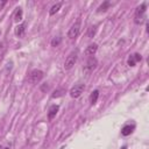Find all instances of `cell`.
Here are the masks:
<instances>
[{"label": "cell", "instance_id": "obj_1", "mask_svg": "<svg viewBox=\"0 0 149 149\" xmlns=\"http://www.w3.org/2000/svg\"><path fill=\"white\" fill-rule=\"evenodd\" d=\"M146 8H147V5H146L144 2L141 3V5L136 8V10H135V16H134V22H135L136 24H141V23L144 21V19H146V15H144Z\"/></svg>", "mask_w": 149, "mask_h": 149}, {"label": "cell", "instance_id": "obj_2", "mask_svg": "<svg viewBox=\"0 0 149 149\" xmlns=\"http://www.w3.org/2000/svg\"><path fill=\"white\" fill-rule=\"evenodd\" d=\"M97 66H98V61H97V58H94L93 56H91V57H88V58L86 59L83 70H84V72H85L86 74H90L91 72H93V71L97 69Z\"/></svg>", "mask_w": 149, "mask_h": 149}, {"label": "cell", "instance_id": "obj_3", "mask_svg": "<svg viewBox=\"0 0 149 149\" xmlns=\"http://www.w3.org/2000/svg\"><path fill=\"white\" fill-rule=\"evenodd\" d=\"M42 78H43V72H42L41 70L35 69V70H33V71L29 73V76H28V81H29L30 84H37V83H40V81L42 80Z\"/></svg>", "mask_w": 149, "mask_h": 149}, {"label": "cell", "instance_id": "obj_4", "mask_svg": "<svg viewBox=\"0 0 149 149\" xmlns=\"http://www.w3.org/2000/svg\"><path fill=\"white\" fill-rule=\"evenodd\" d=\"M77 58H78V56H77V52H71L68 57H66V59H65V62H64V69L65 70H70V69H72L73 68V65L76 64V62H77Z\"/></svg>", "mask_w": 149, "mask_h": 149}, {"label": "cell", "instance_id": "obj_5", "mask_svg": "<svg viewBox=\"0 0 149 149\" xmlns=\"http://www.w3.org/2000/svg\"><path fill=\"white\" fill-rule=\"evenodd\" d=\"M79 33H80V23H79V22H76V23L72 24L71 28L69 29V31H68V37H69L70 40H74L76 37H78Z\"/></svg>", "mask_w": 149, "mask_h": 149}, {"label": "cell", "instance_id": "obj_6", "mask_svg": "<svg viewBox=\"0 0 149 149\" xmlns=\"http://www.w3.org/2000/svg\"><path fill=\"white\" fill-rule=\"evenodd\" d=\"M84 90H85V85L84 84H77V85H74L73 87H71V90H70V95H71V98H78V97H80L81 95V93L84 92Z\"/></svg>", "mask_w": 149, "mask_h": 149}, {"label": "cell", "instance_id": "obj_7", "mask_svg": "<svg viewBox=\"0 0 149 149\" xmlns=\"http://www.w3.org/2000/svg\"><path fill=\"white\" fill-rule=\"evenodd\" d=\"M141 59H142V57H141V55H140V54H133V55H130V56L128 57L127 64H128L129 66H135V65H136V63H137V62H140Z\"/></svg>", "mask_w": 149, "mask_h": 149}, {"label": "cell", "instance_id": "obj_8", "mask_svg": "<svg viewBox=\"0 0 149 149\" xmlns=\"http://www.w3.org/2000/svg\"><path fill=\"white\" fill-rule=\"evenodd\" d=\"M134 129H135V125L134 123L133 125H125L122 127V129H121V135L122 136H128L134 132Z\"/></svg>", "mask_w": 149, "mask_h": 149}, {"label": "cell", "instance_id": "obj_9", "mask_svg": "<svg viewBox=\"0 0 149 149\" xmlns=\"http://www.w3.org/2000/svg\"><path fill=\"white\" fill-rule=\"evenodd\" d=\"M58 109H59V106H58V105H52V106H50V108H49V111H48V119H49V120H52V119L56 116Z\"/></svg>", "mask_w": 149, "mask_h": 149}, {"label": "cell", "instance_id": "obj_10", "mask_svg": "<svg viewBox=\"0 0 149 149\" xmlns=\"http://www.w3.org/2000/svg\"><path fill=\"white\" fill-rule=\"evenodd\" d=\"M24 31H26V23L17 24V26L15 27V30H14V33H15V35H16L17 37H22L23 34H24Z\"/></svg>", "mask_w": 149, "mask_h": 149}, {"label": "cell", "instance_id": "obj_11", "mask_svg": "<svg viewBox=\"0 0 149 149\" xmlns=\"http://www.w3.org/2000/svg\"><path fill=\"white\" fill-rule=\"evenodd\" d=\"M97 50H98V45L95 44V43H93V44H90L87 48H86V50H85V55H87V56H93L95 52H97Z\"/></svg>", "mask_w": 149, "mask_h": 149}, {"label": "cell", "instance_id": "obj_12", "mask_svg": "<svg viewBox=\"0 0 149 149\" xmlns=\"http://www.w3.org/2000/svg\"><path fill=\"white\" fill-rule=\"evenodd\" d=\"M98 98H99V91H98V90H94V91L91 93V95H90V102H91L92 105H94V104L98 101Z\"/></svg>", "mask_w": 149, "mask_h": 149}, {"label": "cell", "instance_id": "obj_13", "mask_svg": "<svg viewBox=\"0 0 149 149\" xmlns=\"http://www.w3.org/2000/svg\"><path fill=\"white\" fill-rule=\"evenodd\" d=\"M61 7H62V2H57V3H55V5L50 8L49 14H50V15H55V14L61 9Z\"/></svg>", "mask_w": 149, "mask_h": 149}, {"label": "cell", "instance_id": "obj_14", "mask_svg": "<svg viewBox=\"0 0 149 149\" xmlns=\"http://www.w3.org/2000/svg\"><path fill=\"white\" fill-rule=\"evenodd\" d=\"M17 10L15 12V15H14V21L15 22H19V21H21L22 20V17H23V10L19 7V8H16Z\"/></svg>", "mask_w": 149, "mask_h": 149}, {"label": "cell", "instance_id": "obj_15", "mask_svg": "<svg viewBox=\"0 0 149 149\" xmlns=\"http://www.w3.org/2000/svg\"><path fill=\"white\" fill-rule=\"evenodd\" d=\"M109 6H111V2H109V1H105V2H102V3L98 7V12H99V13L106 12V10L109 8Z\"/></svg>", "mask_w": 149, "mask_h": 149}, {"label": "cell", "instance_id": "obj_16", "mask_svg": "<svg viewBox=\"0 0 149 149\" xmlns=\"http://www.w3.org/2000/svg\"><path fill=\"white\" fill-rule=\"evenodd\" d=\"M64 93H65V90H64L63 87H59V88H57V90L54 91V93L51 94V97H52V98H59V97H62Z\"/></svg>", "mask_w": 149, "mask_h": 149}, {"label": "cell", "instance_id": "obj_17", "mask_svg": "<svg viewBox=\"0 0 149 149\" xmlns=\"http://www.w3.org/2000/svg\"><path fill=\"white\" fill-rule=\"evenodd\" d=\"M95 31H97V26H91L88 28V31H87V36L90 38H92L94 35H95Z\"/></svg>", "mask_w": 149, "mask_h": 149}, {"label": "cell", "instance_id": "obj_18", "mask_svg": "<svg viewBox=\"0 0 149 149\" xmlns=\"http://www.w3.org/2000/svg\"><path fill=\"white\" fill-rule=\"evenodd\" d=\"M61 41H62V38H61L59 36H55V37L51 40V45H52V47H57V45H59Z\"/></svg>", "mask_w": 149, "mask_h": 149}, {"label": "cell", "instance_id": "obj_19", "mask_svg": "<svg viewBox=\"0 0 149 149\" xmlns=\"http://www.w3.org/2000/svg\"><path fill=\"white\" fill-rule=\"evenodd\" d=\"M6 3H7L6 0H1V1H0V9H2V7H3Z\"/></svg>", "mask_w": 149, "mask_h": 149}, {"label": "cell", "instance_id": "obj_20", "mask_svg": "<svg viewBox=\"0 0 149 149\" xmlns=\"http://www.w3.org/2000/svg\"><path fill=\"white\" fill-rule=\"evenodd\" d=\"M48 88H49V86H48L47 84H44V85L41 87V90H42V91H48Z\"/></svg>", "mask_w": 149, "mask_h": 149}, {"label": "cell", "instance_id": "obj_21", "mask_svg": "<svg viewBox=\"0 0 149 149\" xmlns=\"http://www.w3.org/2000/svg\"><path fill=\"white\" fill-rule=\"evenodd\" d=\"M121 149H127V147H126V146H123V147H121Z\"/></svg>", "mask_w": 149, "mask_h": 149}]
</instances>
